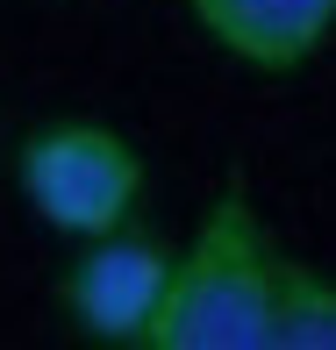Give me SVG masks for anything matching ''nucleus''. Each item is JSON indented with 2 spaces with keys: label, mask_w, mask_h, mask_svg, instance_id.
Returning a JSON list of instances; mask_svg holds the SVG:
<instances>
[{
  "label": "nucleus",
  "mask_w": 336,
  "mask_h": 350,
  "mask_svg": "<svg viewBox=\"0 0 336 350\" xmlns=\"http://www.w3.org/2000/svg\"><path fill=\"white\" fill-rule=\"evenodd\" d=\"M272 279L279 243L265 236L250 193H215L194 243L172 258V286L143 350H272Z\"/></svg>",
  "instance_id": "1"
},
{
  "label": "nucleus",
  "mask_w": 336,
  "mask_h": 350,
  "mask_svg": "<svg viewBox=\"0 0 336 350\" xmlns=\"http://www.w3.org/2000/svg\"><path fill=\"white\" fill-rule=\"evenodd\" d=\"M14 179H22V200L43 229L93 243V236L129 229L143 200V157L107 122H51L22 143Z\"/></svg>",
  "instance_id": "2"
},
{
  "label": "nucleus",
  "mask_w": 336,
  "mask_h": 350,
  "mask_svg": "<svg viewBox=\"0 0 336 350\" xmlns=\"http://www.w3.org/2000/svg\"><path fill=\"white\" fill-rule=\"evenodd\" d=\"M172 258L179 250L151 243V236H93L79 250V265L65 272V314L86 343H115V350H143L151 343V322L165 308V286H172Z\"/></svg>",
  "instance_id": "3"
},
{
  "label": "nucleus",
  "mask_w": 336,
  "mask_h": 350,
  "mask_svg": "<svg viewBox=\"0 0 336 350\" xmlns=\"http://www.w3.org/2000/svg\"><path fill=\"white\" fill-rule=\"evenodd\" d=\"M201 36L250 72H300L336 29V0H186Z\"/></svg>",
  "instance_id": "4"
},
{
  "label": "nucleus",
  "mask_w": 336,
  "mask_h": 350,
  "mask_svg": "<svg viewBox=\"0 0 336 350\" xmlns=\"http://www.w3.org/2000/svg\"><path fill=\"white\" fill-rule=\"evenodd\" d=\"M272 350H336V279L279 258L272 279Z\"/></svg>",
  "instance_id": "5"
}]
</instances>
